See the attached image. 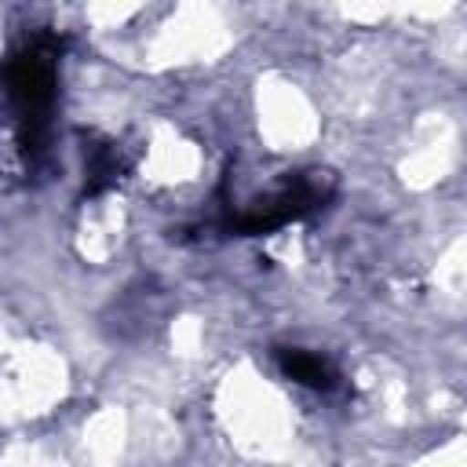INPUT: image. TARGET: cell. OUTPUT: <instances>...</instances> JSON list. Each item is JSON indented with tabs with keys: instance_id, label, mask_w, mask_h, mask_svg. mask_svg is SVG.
I'll return each mask as SVG.
<instances>
[{
	"instance_id": "obj_2",
	"label": "cell",
	"mask_w": 467,
	"mask_h": 467,
	"mask_svg": "<svg viewBox=\"0 0 467 467\" xmlns=\"http://www.w3.org/2000/svg\"><path fill=\"white\" fill-rule=\"evenodd\" d=\"M328 186L317 175H288L277 190L255 197L252 204H244L241 212H226L223 215V230L237 234V237H259L270 230H281L288 223H299L306 215H314L317 208H325L328 201Z\"/></svg>"
},
{
	"instance_id": "obj_3",
	"label": "cell",
	"mask_w": 467,
	"mask_h": 467,
	"mask_svg": "<svg viewBox=\"0 0 467 467\" xmlns=\"http://www.w3.org/2000/svg\"><path fill=\"white\" fill-rule=\"evenodd\" d=\"M274 361H277V368L292 379V383H299V387H306V390H317V394H332V390H339V368L328 361V358H321V354H314V350H303V347H277L274 350Z\"/></svg>"
},
{
	"instance_id": "obj_1",
	"label": "cell",
	"mask_w": 467,
	"mask_h": 467,
	"mask_svg": "<svg viewBox=\"0 0 467 467\" xmlns=\"http://www.w3.org/2000/svg\"><path fill=\"white\" fill-rule=\"evenodd\" d=\"M66 51V36L58 33H33L22 40L7 58V106L18 146L29 161L47 150L51 117L58 102V62Z\"/></svg>"
},
{
	"instance_id": "obj_4",
	"label": "cell",
	"mask_w": 467,
	"mask_h": 467,
	"mask_svg": "<svg viewBox=\"0 0 467 467\" xmlns=\"http://www.w3.org/2000/svg\"><path fill=\"white\" fill-rule=\"evenodd\" d=\"M120 179V157L117 150L106 142V146H88V168H84V193L95 197L102 190H109L113 182Z\"/></svg>"
}]
</instances>
